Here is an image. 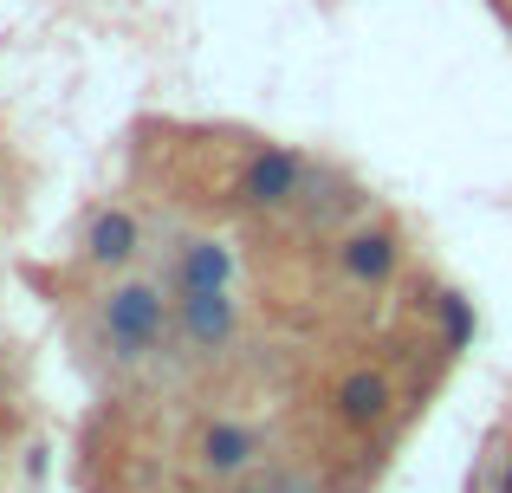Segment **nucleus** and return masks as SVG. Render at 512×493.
<instances>
[{"instance_id": "nucleus-1", "label": "nucleus", "mask_w": 512, "mask_h": 493, "mask_svg": "<svg viewBox=\"0 0 512 493\" xmlns=\"http://www.w3.org/2000/svg\"><path fill=\"white\" fill-rule=\"evenodd\" d=\"M169 344H182V338H175V286L163 273L104 279V286L91 292V312L78 318V351L111 383L163 364Z\"/></svg>"}, {"instance_id": "nucleus-2", "label": "nucleus", "mask_w": 512, "mask_h": 493, "mask_svg": "<svg viewBox=\"0 0 512 493\" xmlns=\"http://www.w3.org/2000/svg\"><path fill=\"white\" fill-rule=\"evenodd\" d=\"M150 260V221L130 202H98L78 221V266L91 279H124Z\"/></svg>"}, {"instance_id": "nucleus-3", "label": "nucleus", "mask_w": 512, "mask_h": 493, "mask_svg": "<svg viewBox=\"0 0 512 493\" xmlns=\"http://www.w3.org/2000/svg\"><path fill=\"white\" fill-rule=\"evenodd\" d=\"M305 176H312V163H305L292 143H247V156H240L234 169V202L247 208V215H299V195H305Z\"/></svg>"}, {"instance_id": "nucleus-4", "label": "nucleus", "mask_w": 512, "mask_h": 493, "mask_svg": "<svg viewBox=\"0 0 512 493\" xmlns=\"http://www.w3.org/2000/svg\"><path fill=\"white\" fill-rule=\"evenodd\" d=\"M331 260H338V273H344L357 292H389V286L402 279V266H409V247H402L396 221L363 215L357 228H344L338 241H331Z\"/></svg>"}, {"instance_id": "nucleus-5", "label": "nucleus", "mask_w": 512, "mask_h": 493, "mask_svg": "<svg viewBox=\"0 0 512 493\" xmlns=\"http://www.w3.org/2000/svg\"><path fill=\"white\" fill-rule=\"evenodd\" d=\"M240 331H247V318H240L234 286L175 292V338H182V351L195 357V364H214V357H227V351L240 344Z\"/></svg>"}, {"instance_id": "nucleus-6", "label": "nucleus", "mask_w": 512, "mask_h": 493, "mask_svg": "<svg viewBox=\"0 0 512 493\" xmlns=\"http://www.w3.org/2000/svg\"><path fill=\"white\" fill-rule=\"evenodd\" d=\"M363 215H370V189H363L350 169H338V163H312L305 195H299V221H305V228L344 234V228H357Z\"/></svg>"}, {"instance_id": "nucleus-7", "label": "nucleus", "mask_w": 512, "mask_h": 493, "mask_svg": "<svg viewBox=\"0 0 512 493\" xmlns=\"http://www.w3.org/2000/svg\"><path fill=\"white\" fill-rule=\"evenodd\" d=\"M331 416H338L350 435L383 429V422L396 416V383H389V370H376V364L344 370V377H338V390H331Z\"/></svg>"}, {"instance_id": "nucleus-8", "label": "nucleus", "mask_w": 512, "mask_h": 493, "mask_svg": "<svg viewBox=\"0 0 512 493\" xmlns=\"http://www.w3.org/2000/svg\"><path fill=\"white\" fill-rule=\"evenodd\" d=\"M163 279L175 292H201V286H234V247L214 241V234H175Z\"/></svg>"}, {"instance_id": "nucleus-9", "label": "nucleus", "mask_w": 512, "mask_h": 493, "mask_svg": "<svg viewBox=\"0 0 512 493\" xmlns=\"http://www.w3.org/2000/svg\"><path fill=\"white\" fill-rule=\"evenodd\" d=\"M428 305H435V318H441V357H461L467 344H474V299H467L461 286H441Z\"/></svg>"}, {"instance_id": "nucleus-10", "label": "nucleus", "mask_w": 512, "mask_h": 493, "mask_svg": "<svg viewBox=\"0 0 512 493\" xmlns=\"http://www.w3.org/2000/svg\"><path fill=\"white\" fill-rule=\"evenodd\" d=\"M506 442H512V429L500 422V429L487 435V448L474 455V474H467V487H461V493H493V481H500V455H506Z\"/></svg>"}, {"instance_id": "nucleus-11", "label": "nucleus", "mask_w": 512, "mask_h": 493, "mask_svg": "<svg viewBox=\"0 0 512 493\" xmlns=\"http://www.w3.org/2000/svg\"><path fill=\"white\" fill-rule=\"evenodd\" d=\"M7 351H13V344H0V422L13 416V357Z\"/></svg>"}, {"instance_id": "nucleus-12", "label": "nucleus", "mask_w": 512, "mask_h": 493, "mask_svg": "<svg viewBox=\"0 0 512 493\" xmlns=\"http://www.w3.org/2000/svg\"><path fill=\"white\" fill-rule=\"evenodd\" d=\"M493 493H512V442H506V455H500V481H493Z\"/></svg>"}, {"instance_id": "nucleus-13", "label": "nucleus", "mask_w": 512, "mask_h": 493, "mask_svg": "<svg viewBox=\"0 0 512 493\" xmlns=\"http://www.w3.org/2000/svg\"><path fill=\"white\" fill-rule=\"evenodd\" d=\"M227 493H299L292 481H266V487H227Z\"/></svg>"}]
</instances>
